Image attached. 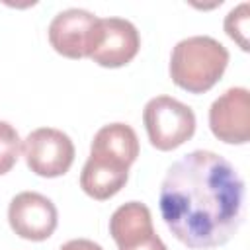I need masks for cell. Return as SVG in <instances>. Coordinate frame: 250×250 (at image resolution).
Instances as JSON below:
<instances>
[{"label": "cell", "instance_id": "obj_4", "mask_svg": "<svg viewBox=\"0 0 250 250\" xmlns=\"http://www.w3.org/2000/svg\"><path fill=\"white\" fill-rule=\"evenodd\" d=\"M143 123L156 150H174L195 133V113L172 96H156L143 109Z\"/></svg>", "mask_w": 250, "mask_h": 250}, {"label": "cell", "instance_id": "obj_14", "mask_svg": "<svg viewBox=\"0 0 250 250\" xmlns=\"http://www.w3.org/2000/svg\"><path fill=\"white\" fill-rule=\"evenodd\" d=\"M59 250H104L98 242L88 240V238H72L68 242H64Z\"/></svg>", "mask_w": 250, "mask_h": 250}, {"label": "cell", "instance_id": "obj_8", "mask_svg": "<svg viewBox=\"0 0 250 250\" xmlns=\"http://www.w3.org/2000/svg\"><path fill=\"white\" fill-rule=\"evenodd\" d=\"M209 129L227 145L250 141V94L246 88H229L211 104Z\"/></svg>", "mask_w": 250, "mask_h": 250}, {"label": "cell", "instance_id": "obj_5", "mask_svg": "<svg viewBox=\"0 0 250 250\" xmlns=\"http://www.w3.org/2000/svg\"><path fill=\"white\" fill-rule=\"evenodd\" d=\"M100 39L102 18L82 8L62 10L49 23V43L66 59H90Z\"/></svg>", "mask_w": 250, "mask_h": 250}, {"label": "cell", "instance_id": "obj_3", "mask_svg": "<svg viewBox=\"0 0 250 250\" xmlns=\"http://www.w3.org/2000/svg\"><path fill=\"white\" fill-rule=\"evenodd\" d=\"M227 64L229 51L223 43L209 35H191L172 49L170 78L189 94H205L221 80Z\"/></svg>", "mask_w": 250, "mask_h": 250}, {"label": "cell", "instance_id": "obj_13", "mask_svg": "<svg viewBox=\"0 0 250 250\" xmlns=\"http://www.w3.org/2000/svg\"><path fill=\"white\" fill-rule=\"evenodd\" d=\"M123 250H168V248H166V244L162 242V238L154 232V234H150L148 238H145L143 242H139V244H135V246H129V248H123Z\"/></svg>", "mask_w": 250, "mask_h": 250}, {"label": "cell", "instance_id": "obj_10", "mask_svg": "<svg viewBox=\"0 0 250 250\" xmlns=\"http://www.w3.org/2000/svg\"><path fill=\"white\" fill-rule=\"evenodd\" d=\"M109 234L117 248H129L154 234L150 209L141 201H129L117 207L109 219Z\"/></svg>", "mask_w": 250, "mask_h": 250}, {"label": "cell", "instance_id": "obj_1", "mask_svg": "<svg viewBox=\"0 0 250 250\" xmlns=\"http://www.w3.org/2000/svg\"><path fill=\"white\" fill-rule=\"evenodd\" d=\"M160 215L188 248L227 244L244 219V182L213 150H191L176 160L160 184Z\"/></svg>", "mask_w": 250, "mask_h": 250}, {"label": "cell", "instance_id": "obj_7", "mask_svg": "<svg viewBox=\"0 0 250 250\" xmlns=\"http://www.w3.org/2000/svg\"><path fill=\"white\" fill-rule=\"evenodd\" d=\"M8 223L12 230L25 240H47L59 223L55 203L37 191H21L12 197L8 207Z\"/></svg>", "mask_w": 250, "mask_h": 250}, {"label": "cell", "instance_id": "obj_12", "mask_svg": "<svg viewBox=\"0 0 250 250\" xmlns=\"http://www.w3.org/2000/svg\"><path fill=\"white\" fill-rule=\"evenodd\" d=\"M248 2H242L240 6L232 8L227 18H225V31L227 35L238 43L242 51H248V25H250V16H248Z\"/></svg>", "mask_w": 250, "mask_h": 250}, {"label": "cell", "instance_id": "obj_2", "mask_svg": "<svg viewBox=\"0 0 250 250\" xmlns=\"http://www.w3.org/2000/svg\"><path fill=\"white\" fill-rule=\"evenodd\" d=\"M139 156V139L131 125H104L92 141L90 156L80 174V188L86 195L105 201L119 193L129 180V168Z\"/></svg>", "mask_w": 250, "mask_h": 250}, {"label": "cell", "instance_id": "obj_9", "mask_svg": "<svg viewBox=\"0 0 250 250\" xmlns=\"http://www.w3.org/2000/svg\"><path fill=\"white\" fill-rule=\"evenodd\" d=\"M141 49L137 27L123 18H102V39L90 59L105 68L129 64Z\"/></svg>", "mask_w": 250, "mask_h": 250}, {"label": "cell", "instance_id": "obj_6", "mask_svg": "<svg viewBox=\"0 0 250 250\" xmlns=\"http://www.w3.org/2000/svg\"><path fill=\"white\" fill-rule=\"evenodd\" d=\"M27 168L41 178H59L66 174L74 162V145L66 133L53 127L31 131L21 143Z\"/></svg>", "mask_w": 250, "mask_h": 250}, {"label": "cell", "instance_id": "obj_11", "mask_svg": "<svg viewBox=\"0 0 250 250\" xmlns=\"http://www.w3.org/2000/svg\"><path fill=\"white\" fill-rule=\"evenodd\" d=\"M21 152V139L14 125L8 121H0V176L8 174Z\"/></svg>", "mask_w": 250, "mask_h": 250}]
</instances>
